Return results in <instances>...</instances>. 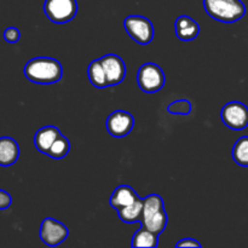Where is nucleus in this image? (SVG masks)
Segmentation results:
<instances>
[{"mask_svg":"<svg viewBox=\"0 0 248 248\" xmlns=\"http://www.w3.org/2000/svg\"><path fill=\"white\" fill-rule=\"evenodd\" d=\"M63 68L60 61L50 57H36L24 65V75L29 81L39 85H52L62 79Z\"/></svg>","mask_w":248,"mask_h":248,"instance_id":"obj_1","label":"nucleus"},{"mask_svg":"<svg viewBox=\"0 0 248 248\" xmlns=\"http://www.w3.org/2000/svg\"><path fill=\"white\" fill-rule=\"evenodd\" d=\"M174 31H176V35L179 40L190 41L198 38L199 33H200V26L191 17L182 15L174 23Z\"/></svg>","mask_w":248,"mask_h":248,"instance_id":"obj_11","label":"nucleus"},{"mask_svg":"<svg viewBox=\"0 0 248 248\" xmlns=\"http://www.w3.org/2000/svg\"><path fill=\"white\" fill-rule=\"evenodd\" d=\"M4 40L9 44H16L21 39V31L16 27H9L4 31Z\"/></svg>","mask_w":248,"mask_h":248,"instance_id":"obj_21","label":"nucleus"},{"mask_svg":"<svg viewBox=\"0 0 248 248\" xmlns=\"http://www.w3.org/2000/svg\"><path fill=\"white\" fill-rule=\"evenodd\" d=\"M137 82L145 93H155L164 87L166 82L164 70L155 63H145L138 69Z\"/></svg>","mask_w":248,"mask_h":248,"instance_id":"obj_4","label":"nucleus"},{"mask_svg":"<svg viewBox=\"0 0 248 248\" xmlns=\"http://www.w3.org/2000/svg\"><path fill=\"white\" fill-rule=\"evenodd\" d=\"M87 77H89L90 81L97 89H104L108 86V81H107V75L104 72L103 64L99 60L92 61L87 68Z\"/></svg>","mask_w":248,"mask_h":248,"instance_id":"obj_15","label":"nucleus"},{"mask_svg":"<svg viewBox=\"0 0 248 248\" xmlns=\"http://www.w3.org/2000/svg\"><path fill=\"white\" fill-rule=\"evenodd\" d=\"M138 199H140V196L137 195V193L131 186H120L113 191V194L110 196V200H109V203H110L111 207L118 211L120 208L131 205L135 201H137Z\"/></svg>","mask_w":248,"mask_h":248,"instance_id":"obj_14","label":"nucleus"},{"mask_svg":"<svg viewBox=\"0 0 248 248\" xmlns=\"http://www.w3.org/2000/svg\"><path fill=\"white\" fill-rule=\"evenodd\" d=\"M176 247L177 248H184V247L200 248L201 244L199 241H196L195 239H190V237H186V239H183V240H181L179 242H177Z\"/></svg>","mask_w":248,"mask_h":248,"instance_id":"obj_23","label":"nucleus"},{"mask_svg":"<svg viewBox=\"0 0 248 248\" xmlns=\"http://www.w3.org/2000/svg\"><path fill=\"white\" fill-rule=\"evenodd\" d=\"M135 126V119L128 111L115 110L107 119V130L113 137L127 136Z\"/></svg>","mask_w":248,"mask_h":248,"instance_id":"obj_9","label":"nucleus"},{"mask_svg":"<svg viewBox=\"0 0 248 248\" xmlns=\"http://www.w3.org/2000/svg\"><path fill=\"white\" fill-rule=\"evenodd\" d=\"M159 235L154 234L150 230L145 228H140L135 232L132 237L131 246L132 247H148V248H156L159 245Z\"/></svg>","mask_w":248,"mask_h":248,"instance_id":"obj_17","label":"nucleus"},{"mask_svg":"<svg viewBox=\"0 0 248 248\" xmlns=\"http://www.w3.org/2000/svg\"><path fill=\"white\" fill-rule=\"evenodd\" d=\"M124 27L131 39H133L140 45H148L154 38V26L144 16L140 15L127 16L124 21Z\"/></svg>","mask_w":248,"mask_h":248,"instance_id":"obj_5","label":"nucleus"},{"mask_svg":"<svg viewBox=\"0 0 248 248\" xmlns=\"http://www.w3.org/2000/svg\"><path fill=\"white\" fill-rule=\"evenodd\" d=\"M104 72L107 75L108 86H116L121 84L126 77V65L118 55L109 53L101 58Z\"/></svg>","mask_w":248,"mask_h":248,"instance_id":"obj_10","label":"nucleus"},{"mask_svg":"<svg viewBox=\"0 0 248 248\" xmlns=\"http://www.w3.org/2000/svg\"><path fill=\"white\" fill-rule=\"evenodd\" d=\"M19 157L18 143L11 137H0V166L9 167Z\"/></svg>","mask_w":248,"mask_h":248,"instance_id":"obj_12","label":"nucleus"},{"mask_svg":"<svg viewBox=\"0 0 248 248\" xmlns=\"http://www.w3.org/2000/svg\"><path fill=\"white\" fill-rule=\"evenodd\" d=\"M60 135L61 131L56 126H45V127L38 130V132L34 136V145L40 153L47 154V152Z\"/></svg>","mask_w":248,"mask_h":248,"instance_id":"obj_13","label":"nucleus"},{"mask_svg":"<svg viewBox=\"0 0 248 248\" xmlns=\"http://www.w3.org/2000/svg\"><path fill=\"white\" fill-rule=\"evenodd\" d=\"M166 211L164 200L157 194H150L143 199V216L140 224L154 234L160 235L167 225Z\"/></svg>","mask_w":248,"mask_h":248,"instance_id":"obj_2","label":"nucleus"},{"mask_svg":"<svg viewBox=\"0 0 248 248\" xmlns=\"http://www.w3.org/2000/svg\"><path fill=\"white\" fill-rule=\"evenodd\" d=\"M167 111L172 115H189L191 113V102L188 99H178L167 107Z\"/></svg>","mask_w":248,"mask_h":248,"instance_id":"obj_20","label":"nucleus"},{"mask_svg":"<svg viewBox=\"0 0 248 248\" xmlns=\"http://www.w3.org/2000/svg\"><path fill=\"white\" fill-rule=\"evenodd\" d=\"M69 150H70L69 140L61 133L46 155H48V156L52 157V159L60 160V159H63L64 156H67Z\"/></svg>","mask_w":248,"mask_h":248,"instance_id":"obj_19","label":"nucleus"},{"mask_svg":"<svg viewBox=\"0 0 248 248\" xmlns=\"http://www.w3.org/2000/svg\"><path fill=\"white\" fill-rule=\"evenodd\" d=\"M203 7L208 16L223 23H234L246 14L241 0H203Z\"/></svg>","mask_w":248,"mask_h":248,"instance_id":"obj_3","label":"nucleus"},{"mask_svg":"<svg viewBox=\"0 0 248 248\" xmlns=\"http://www.w3.org/2000/svg\"><path fill=\"white\" fill-rule=\"evenodd\" d=\"M220 118L227 127L241 131L248 126V108L241 102H229L220 110Z\"/></svg>","mask_w":248,"mask_h":248,"instance_id":"obj_7","label":"nucleus"},{"mask_svg":"<svg viewBox=\"0 0 248 248\" xmlns=\"http://www.w3.org/2000/svg\"><path fill=\"white\" fill-rule=\"evenodd\" d=\"M69 235V230L63 223L53 219L45 218L40 227V239L45 245L50 247H56L65 241Z\"/></svg>","mask_w":248,"mask_h":248,"instance_id":"obj_8","label":"nucleus"},{"mask_svg":"<svg viewBox=\"0 0 248 248\" xmlns=\"http://www.w3.org/2000/svg\"><path fill=\"white\" fill-rule=\"evenodd\" d=\"M44 12L53 23H67L77 16L78 2L77 0H45Z\"/></svg>","mask_w":248,"mask_h":248,"instance_id":"obj_6","label":"nucleus"},{"mask_svg":"<svg viewBox=\"0 0 248 248\" xmlns=\"http://www.w3.org/2000/svg\"><path fill=\"white\" fill-rule=\"evenodd\" d=\"M12 203V198L7 191L0 189V211L9 208Z\"/></svg>","mask_w":248,"mask_h":248,"instance_id":"obj_22","label":"nucleus"},{"mask_svg":"<svg viewBox=\"0 0 248 248\" xmlns=\"http://www.w3.org/2000/svg\"><path fill=\"white\" fill-rule=\"evenodd\" d=\"M232 159L240 166L248 167V136L236 140L232 148Z\"/></svg>","mask_w":248,"mask_h":248,"instance_id":"obj_18","label":"nucleus"},{"mask_svg":"<svg viewBox=\"0 0 248 248\" xmlns=\"http://www.w3.org/2000/svg\"><path fill=\"white\" fill-rule=\"evenodd\" d=\"M118 215L123 222L128 223V224L130 223L140 222L143 216V199L140 198L137 201L131 203V205L118 210Z\"/></svg>","mask_w":248,"mask_h":248,"instance_id":"obj_16","label":"nucleus"}]
</instances>
